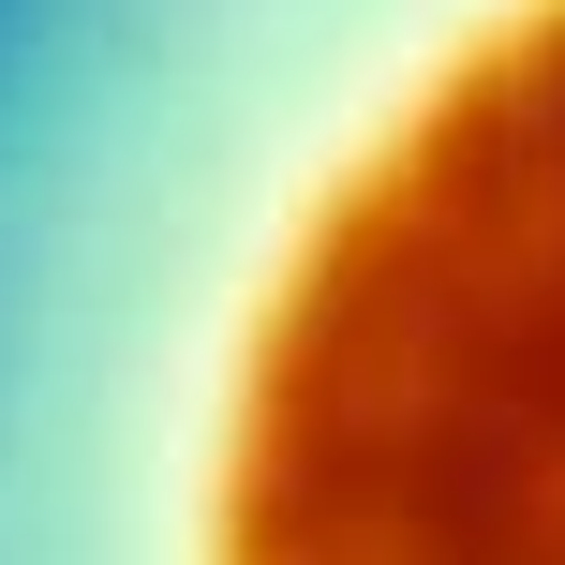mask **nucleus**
<instances>
[{
    "instance_id": "1",
    "label": "nucleus",
    "mask_w": 565,
    "mask_h": 565,
    "mask_svg": "<svg viewBox=\"0 0 565 565\" xmlns=\"http://www.w3.org/2000/svg\"><path fill=\"white\" fill-rule=\"evenodd\" d=\"M60 565H565V0L45 15Z\"/></svg>"
}]
</instances>
